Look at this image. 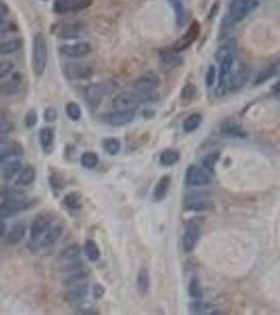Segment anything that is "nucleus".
<instances>
[{"label":"nucleus","mask_w":280,"mask_h":315,"mask_svg":"<svg viewBox=\"0 0 280 315\" xmlns=\"http://www.w3.org/2000/svg\"><path fill=\"white\" fill-rule=\"evenodd\" d=\"M61 235H62V228L60 226H54V227L50 226V228L42 236V239L40 240L38 245L41 248L52 246L60 239Z\"/></svg>","instance_id":"obj_22"},{"label":"nucleus","mask_w":280,"mask_h":315,"mask_svg":"<svg viewBox=\"0 0 280 315\" xmlns=\"http://www.w3.org/2000/svg\"><path fill=\"white\" fill-rule=\"evenodd\" d=\"M184 207L188 212H202L210 208V200L205 192L193 191L185 197Z\"/></svg>","instance_id":"obj_7"},{"label":"nucleus","mask_w":280,"mask_h":315,"mask_svg":"<svg viewBox=\"0 0 280 315\" xmlns=\"http://www.w3.org/2000/svg\"><path fill=\"white\" fill-rule=\"evenodd\" d=\"M13 128V123L7 118V115L0 110V138H3L5 135L11 133Z\"/></svg>","instance_id":"obj_43"},{"label":"nucleus","mask_w":280,"mask_h":315,"mask_svg":"<svg viewBox=\"0 0 280 315\" xmlns=\"http://www.w3.org/2000/svg\"><path fill=\"white\" fill-rule=\"evenodd\" d=\"M234 64V56L230 55L225 57L220 60V68H219V78H218V87L217 91H222L226 89V81L229 74L231 73Z\"/></svg>","instance_id":"obj_19"},{"label":"nucleus","mask_w":280,"mask_h":315,"mask_svg":"<svg viewBox=\"0 0 280 315\" xmlns=\"http://www.w3.org/2000/svg\"><path fill=\"white\" fill-rule=\"evenodd\" d=\"M28 207L29 202L27 199L21 195H14L13 197H9V199L3 203H0V218H11Z\"/></svg>","instance_id":"obj_3"},{"label":"nucleus","mask_w":280,"mask_h":315,"mask_svg":"<svg viewBox=\"0 0 280 315\" xmlns=\"http://www.w3.org/2000/svg\"><path fill=\"white\" fill-rule=\"evenodd\" d=\"M55 140L54 130L50 127H43L39 131V141L44 151L49 152L53 149Z\"/></svg>","instance_id":"obj_25"},{"label":"nucleus","mask_w":280,"mask_h":315,"mask_svg":"<svg viewBox=\"0 0 280 315\" xmlns=\"http://www.w3.org/2000/svg\"><path fill=\"white\" fill-rule=\"evenodd\" d=\"M235 49H236V46H235L234 42H230V43H227V44L221 45L217 49V51H216V59L218 61H220V60H222L227 56H230V55L234 56Z\"/></svg>","instance_id":"obj_42"},{"label":"nucleus","mask_w":280,"mask_h":315,"mask_svg":"<svg viewBox=\"0 0 280 315\" xmlns=\"http://www.w3.org/2000/svg\"><path fill=\"white\" fill-rule=\"evenodd\" d=\"M185 181L190 186H205L211 182V179L205 170L195 165H190L186 170Z\"/></svg>","instance_id":"obj_12"},{"label":"nucleus","mask_w":280,"mask_h":315,"mask_svg":"<svg viewBox=\"0 0 280 315\" xmlns=\"http://www.w3.org/2000/svg\"><path fill=\"white\" fill-rule=\"evenodd\" d=\"M196 93L197 90L196 87L192 84V83H188L184 86V89L182 90V94H181V99L182 101L186 102V103H190L194 100V98L196 97Z\"/></svg>","instance_id":"obj_45"},{"label":"nucleus","mask_w":280,"mask_h":315,"mask_svg":"<svg viewBox=\"0 0 280 315\" xmlns=\"http://www.w3.org/2000/svg\"><path fill=\"white\" fill-rule=\"evenodd\" d=\"M65 112H66L67 117L72 121H79L81 116H82V112H81L80 107L74 102H69V103L66 104Z\"/></svg>","instance_id":"obj_41"},{"label":"nucleus","mask_w":280,"mask_h":315,"mask_svg":"<svg viewBox=\"0 0 280 315\" xmlns=\"http://www.w3.org/2000/svg\"><path fill=\"white\" fill-rule=\"evenodd\" d=\"M6 232V224L3 220H0V236L4 235Z\"/></svg>","instance_id":"obj_55"},{"label":"nucleus","mask_w":280,"mask_h":315,"mask_svg":"<svg viewBox=\"0 0 280 315\" xmlns=\"http://www.w3.org/2000/svg\"><path fill=\"white\" fill-rule=\"evenodd\" d=\"M171 185V178L169 176L162 177L154 190V197L157 201H162L166 198Z\"/></svg>","instance_id":"obj_28"},{"label":"nucleus","mask_w":280,"mask_h":315,"mask_svg":"<svg viewBox=\"0 0 280 315\" xmlns=\"http://www.w3.org/2000/svg\"><path fill=\"white\" fill-rule=\"evenodd\" d=\"M36 180V169L33 166H27L20 170L15 185L18 187H28Z\"/></svg>","instance_id":"obj_21"},{"label":"nucleus","mask_w":280,"mask_h":315,"mask_svg":"<svg viewBox=\"0 0 280 315\" xmlns=\"http://www.w3.org/2000/svg\"><path fill=\"white\" fill-rule=\"evenodd\" d=\"M63 205L71 210H78L81 208V197L78 192H70L63 199Z\"/></svg>","instance_id":"obj_38"},{"label":"nucleus","mask_w":280,"mask_h":315,"mask_svg":"<svg viewBox=\"0 0 280 315\" xmlns=\"http://www.w3.org/2000/svg\"><path fill=\"white\" fill-rule=\"evenodd\" d=\"M94 0H55L54 11L59 14L77 12L87 9L92 5Z\"/></svg>","instance_id":"obj_9"},{"label":"nucleus","mask_w":280,"mask_h":315,"mask_svg":"<svg viewBox=\"0 0 280 315\" xmlns=\"http://www.w3.org/2000/svg\"><path fill=\"white\" fill-rule=\"evenodd\" d=\"M201 120H202L201 115L197 113L188 116L183 122V129L185 133L189 134V133H193V131H195L200 126Z\"/></svg>","instance_id":"obj_33"},{"label":"nucleus","mask_w":280,"mask_h":315,"mask_svg":"<svg viewBox=\"0 0 280 315\" xmlns=\"http://www.w3.org/2000/svg\"><path fill=\"white\" fill-rule=\"evenodd\" d=\"M81 165L86 169H94L99 163V156L97 153L92 151L84 152L81 155Z\"/></svg>","instance_id":"obj_39"},{"label":"nucleus","mask_w":280,"mask_h":315,"mask_svg":"<svg viewBox=\"0 0 280 315\" xmlns=\"http://www.w3.org/2000/svg\"><path fill=\"white\" fill-rule=\"evenodd\" d=\"M19 145H10L7 146L4 143L0 144V164L4 163L8 157L13 156V155H17V154H21L22 153V148L18 149Z\"/></svg>","instance_id":"obj_36"},{"label":"nucleus","mask_w":280,"mask_h":315,"mask_svg":"<svg viewBox=\"0 0 280 315\" xmlns=\"http://www.w3.org/2000/svg\"><path fill=\"white\" fill-rule=\"evenodd\" d=\"M85 278H86V273L85 272L76 271L71 275L66 277V279L63 282V284L65 286H76V285L81 284V282L84 281Z\"/></svg>","instance_id":"obj_47"},{"label":"nucleus","mask_w":280,"mask_h":315,"mask_svg":"<svg viewBox=\"0 0 280 315\" xmlns=\"http://www.w3.org/2000/svg\"><path fill=\"white\" fill-rule=\"evenodd\" d=\"M160 85V78L157 74L147 72L140 76L134 82L133 86L135 91L141 95H150L154 93Z\"/></svg>","instance_id":"obj_5"},{"label":"nucleus","mask_w":280,"mask_h":315,"mask_svg":"<svg viewBox=\"0 0 280 315\" xmlns=\"http://www.w3.org/2000/svg\"><path fill=\"white\" fill-rule=\"evenodd\" d=\"M104 292H105V289L102 287L101 285H95L94 287V297L95 299H101L102 296L104 295Z\"/></svg>","instance_id":"obj_53"},{"label":"nucleus","mask_w":280,"mask_h":315,"mask_svg":"<svg viewBox=\"0 0 280 315\" xmlns=\"http://www.w3.org/2000/svg\"><path fill=\"white\" fill-rule=\"evenodd\" d=\"M81 253V247L78 244H71L61 251V257L65 260H73Z\"/></svg>","instance_id":"obj_40"},{"label":"nucleus","mask_w":280,"mask_h":315,"mask_svg":"<svg viewBox=\"0 0 280 315\" xmlns=\"http://www.w3.org/2000/svg\"><path fill=\"white\" fill-rule=\"evenodd\" d=\"M219 131H220V134L222 136H226V137L235 138V137H244L245 136V133L242 131L241 127L233 121L223 122L219 127Z\"/></svg>","instance_id":"obj_26"},{"label":"nucleus","mask_w":280,"mask_h":315,"mask_svg":"<svg viewBox=\"0 0 280 315\" xmlns=\"http://www.w3.org/2000/svg\"><path fill=\"white\" fill-rule=\"evenodd\" d=\"M60 54L68 58H81L91 52V45L88 42L63 44L59 47Z\"/></svg>","instance_id":"obj_11"},{"label":"nucleus","mask_w":280,"mask_h":315,"mask_svg":"<svg viewBox=\"0 0 280 315\" xmlns=\"http://www.w3.org/2000/svg\"><path fill=\"white\" fill-rule=\"evenodd\" d=\"M218 9H219V3L216 2V3L212 6V8H211V10H210V13H209V15H208V19L214 18V16H215L216 13L218 12Z\"/></svg>","instance_id":"obj_54"},{"label":"nucleus","mask_w":280,"mask_h":315,"mask_svg":"<svg viewBox=\"0 0 280 315\" xmlns=\"http://www.w3.org/2000/svg\"><path fill=\"white\" fill-rule=\"evenodd\" d=\"M250 77V68L246 64H241L232 75L229 76L226 81V87L230 91L241 89Z\"/></svg>","instance_id":"obj_13"},{"label":"nucleus","mask_w":280,"mask_h":315,"mask_svg":"<svg viewBox=\"0 0 280 315\" xmlns=\"http://www.w3.org/2000/svg\"><path fill=\"white\" fill-rule=\"evenodd\" d=\"M22 162L20 160H13L9 163L6 164L5 168H4V171H3V174H4V178L5 180H11L13 179L17 173L20 172V170L22 169Z\"/></svg>","instance_id":"obj_35"},{"label":"nucleus","mask_w":280,"mask_h":315,"mask_svg":"<svg viewBox=\"0 0 280 315\" xmlns=\"http://www.w3.org/2000/svg\"><path fill=\"white\" fill-rule=\"evenodd\" d=\"M38 122V115L35 110H30L24 117V125L28 128L34 127Z\"/></svg>","instance_id":"obj_49"},{"label":"nucleus","mask_w":280,"mask_h":315,"mask_svg":"<svg viewBox=\"0 0 280 315\" xmlns=\"http://www.w3.org/2000/svg\"><path fill=\"white\" fill-rule=\"evenodd\" d=\"M145 100L146 95H141L137 92H124L115 97L113 100V107L116 110H136L143 102H145Z\"/></svg>","instance_id":"obj_2"},{"label":"nucleus","mask_w":280,"mask_h":315,"mask_svg":"<svg viewBox=\"0 0 280 315\" xmlns=\"http://www.w3.org/2000/svg\"><path fill=\"white\" fill-rule=\"evenodd\" d=\"M47 43L42 33H37L33 40L32 66L36 76H42L47 64Z\"/></svg>","instance_id":"obj_1"},{"label":"nucleus","mask_w":280,"mask_h":315,"mask_svg":"<svg viewBox=\"0 0 280 315\" xmlns=\"http://www.w3.org/2000/svg\"><path fill=\"white\" fill-rule=\"evenodd\" d=\"M278 62L272 64L271 66L267 67L266 69L259 72L255 78V80H254V85H260L265 82H267L268 80H270L271 78H273L277 73H278Z\"/></svg>","instance_id":"obj_32"},{"label":"nucleus","mask_w":280,"mask_h":315,"mask_svg":"<svg viewBox=\"0 0 280 315\" xmlns=\"http://www.w3.org/2000/svg\"><path fill=\"white\" fill-rule=\"evenodd\" d=\"M183 62L181 56L177 55V52L174 50H165L161 55V63L167 69H173L177 66H180Z\"/></svg>","instance_id":"obj_24"},{"label":"nucleus","mask_w":280,"mask_h":315,"mask_svg":"<svg viewBox=\"0 0 280 315\" xmlns=\"http://www.w3.org/2000/svg\"><path fill=\"white\" fill-rule=\"evenodd\" d=\"M84 30V24L82 22H73L60 26L57 35L62 39H71L81 35Z\"/></svg>","instance_id":"obj_18"},{"label":"nucleus","mask_w":280,"mask_h":315,"mask_svg":"<svg viewBox=\"0 0 280 315\" xmlns=\"http://www.w3.org/2000/svg\"><path fill=\"white\" fill-rule=\"evenodd\" d=\"M87 293H88V286L79 284L76 285L72 289H70V290H68L65 293L64 300L68 304H77L82 302L86 297Z\"/></svg>","instance_id":"obj_20"},{"label":"nucleus","mask_w":280,"mask_h":315,"mask_svg":"<svg viewBox=\"0 0 280 315\" xmlns=\"http://www.w3.org/2000/svg\"><path fill=\"white\" fill-rule=\"evenodd\" d=\"M105 96V87L100 84H90L85 91L86 102L92 108H97Z\"/></svg>","instance_id":"obj_16"},{"label":"nucleus","mask_w":280,"mask_h":315,"mask_svg":"<svg viewBox=\"0 0 280 315\" xmlns=\"http://www.w3.org/2000/svg\"><path fill=\"white\" fill-rule=\"evenodd\" d=\"M220 153L219 151H213L205 156V159L202 160V167L207 172H214L215 166L219 160Z\"/></svg>","instance_id":"obj_37"},{"label":"nucleus","mask_w":280,"mask_h":315,"mask_svg":"<svg viewBox=\"0 0 280 315\" xmlns=\"http://www.w3.org/2000/svg\"><path fill=\"white\" fill-rule=\"evenodd\" d=\"M21 81H22V78L20 74L14 73L11 76L10 80L0 83V95L5 96V97L16 95L20 90Z\"/></svg>","instance_id":"obj_17"},{"label":"nucleus","mask_w":280,"mask_h":315,"mask_svg":"<svg viewBox=\"0 0 280 315\" xmlns=\"http://www.w3.org/2000/svg\"><path fill=\"white\" fill-rule=\"evenodd\" d=\"M234 21L229 17V16H226L221 22V26H220V35L221 37H225L227 35H229L231 33L232 29H233V25H234Z\"/></svg>","instance_id":"obj_48"},{"label":"nucleus","mask_w":280,"mask_h":315,"mask_svg":"<svg viewBox=\"0 0 280 315\" xmlns=\"http://www.w3.org/2000/svg\"><path fill=\"white\" fill-rule=\"evenodd\" d=\"M64 75L71 80H82V79H88L92 76L94 71L90 66L78 63V62H70L66 63L63 67Z\"/></svg>","instance_id":"obj_10"},{"label":"nucleus","mask_w":280,"mask_h":315,"mask_svg":"<svg viewBox=\"0 0 280 315\" xmlns=\"http://www.w3.org/2000/svg\"><path fill=\"white\" fill-rule=\"evenodd\" d=\"M136 116V110H114L103 117V121L111 126H123L130 123Z\"/></svg>","instance_id":"obj_8"},{"label":"nucleus","mask_w":280,"mask_h":315,"mask_svg":"<svg viewBox=\"0 0 280 315\" xmlns=\"http://www.w3.org/2000/svg\"><path fill=\"white\" fill-rule=\"evenodd\" d=\"M14 69V63L10 60L0 61V79L9 76Z\"/></svg>","instance_id":"obj_50"},{"label":"nucleus","mask_w":280,"mask_h":315,"mask_svg":"<svg viewBox=\"0 0 280 315\" xmlns=\"http://www.w3.org/2000/svg\"><path fill=\"white\" fill-rule=\"evenodd\" d=\"M258 7V0H233L230 6V17L234 22L242 21L252 11Z\"/></svg>","instance_id":"obj_4"},{"label":"nucleus","mask_w":280,"mask_h":315,"mask_svg":"<svg viewBox=\"0 0 280 315\" xmlns=\"http://www.w3.org/2000/svg\"><path fill=\"white\" fill-rule=\"evenodd\" d=\"M84 252L90 261H98L101 257V250L97 243L92 240H87L84 245Z\"/></svg>","instance_id":"obj_34"},{"label":"nucleus","mask_w":280,"mask_h":315,"mask_svg":"<svg viewBox=\"0 0 280 315\" xmlns=\"http://www.w3.org/2000/svg\"><path fill=\"white\" fill-rule=\"evenodd\" d=\"M137 288L142 295H147L150 289V276L146 268H141L137 275Z\"/></svg>","instance_id":"obj_29"},{"label":"nucleus","mask_w":280,"mask_h":315,"mask_svg":"<svg viewBox=\"0 0 280 315\" xmlns=\"http://www.w3.org/2000/svg\"><path fill=\"white\" fill-rule=\"evenodd\" d=\"M50 228V223L44 217H38L31 225L30 239L33 244H38L45 232Z\"/></svg>","instance_id":"obj_15"},{"label":"nucleus","mask_w":280,"mask_h":315,"mask_svg":"<svg viewBox=\"0 0 280 315\" xmlns=\"http://www.w3.org/2000/svg\"><path fill=\"white\" fill-rule=\"evenodd\" d=\"M199 236H200L199 226L195 223L188 224L183 235V248L185 252L189 253L193 251L196 244L198 243Z\"/></svg>","instance_id":"obj_14"},{"label":"nucleus","mask_w":280,"mask_h":315,"mask_svg":"<svg viewBox=\"0 0 280 315\" xmlns=\"http://www.w3.org/2000/svg\"><path fill=\"white\" fill-rule=\"evenodd\" d=\"M215 79H216V69L213 65H211L206 74V84L208 87L213 86V84L215 83Z\"/></svg>","instance_id":"obj_51"},{"label":"nucleus","mask_w":280,"mask_h":315,"mask_svg":"<svg viewBox=\"0 0 280 315\" xmlns=\"http://www.w3.org/2000/svg\"><path fill=\"white\" fill-rule=\"evenodd\" d=\"M103 146H104V149L107 151V153H109L111 155L118 154L120 149H121V143L116 138L105 139L104 142H103Z\"/></svg>","instance_id":"obj_44"},{"label":"nucleus","mask_w":280,"mask_h":315,"mask_svg":"<svg viewBox=\"0 0 280 315\" xmlns=\"http://www.w3.org/2000/svg\"><path fill=\"white\" fill-rule=\"evenodd\" d=\"M25 234H27V226L23 223H17L9 231L7 240L10 244L16 245L24 239Z\"/></svg>","instance_id":"obj_27"},{"label":"nucleus","mask_w":280,"mask_h":315,"mask_svg":"<svg viewBox=\"0 0 280 315\" xmlns=\"http://www.w3.org/2000/svg\"><path fill=\"white\" fill-rule=\"evenodd\" d=\"M180 159H181V154H180L179 151L172 150V149H167V150H164L161 153L160 163L163 166L170 167V166H173V165L179 163Z\"/></svg>","instance_id":"obj_31"},{"label":"nucleus","mask_w":280,"mask_h":315,"mask_svg":"<svg viewBox=\"0 0 280 315\" xmlns=\"http://www.w3.org/2000/svg\"><path fill=\"white\" fill-rule=\"evenodd\" d=\"M175 15V23L177 28H183L187 22V10L181 0H169Z\"/></svg>","instance_id":"obj_23"},{"label":"nucleus","mask_w":280,"mask_h":315,"mask_svg":"<svg viewBox=\"0 0 280 315\" xmlns=\"http://www.w3.org/2000/svg\"><path fill=\"white\" fill-rule=\"evenodd\" d=\"M188 291L191 297L193 299H200L202 296V289L197 278H192L188 286Z\"/></svg>","instance_id":"obj_46"},{"label":"nucleus","mask_w":280,"mask_h":315,"mask_svg":"<svg viewBox=\"0 0 280 315\" xmlns=\"http://www.w3.org/2000/svg\"><path fill=\"white\" fill-rule=\"evenodd\" d=\"M22 48V40L19 38L10 39L0 43V55H11Z\"/></svg>","instance_id":"obj_30"},{"label":"nucleus","mask_w":280,"mask_h":315,"mask_svg":"<svg viewBox=\"0 0 280 315\" xmlns=\"http://www.w3.org/2000/svg\"><path fill=\"white\" fill-rule=\"evenodd\" d=\"M199 34H200V24L197 20H194L190 24L189 29L184 34V36L174 42L171 49L176 52L185 50L186 48L190 47L195 40H197V38L199 37Z\"/></svg>","instance_id":"obj_6"},{"label":"nucleus","mask_w":280,"mask_h":315,"mask_svg":"<svg viewBox=\"0 0 280 315\" xmlns=\"http://www.w3.org/2000/svg\"><path fill=\"white\" fill-rule=\"evenodd\" d=\"M43 117L46 122H54L58 118V112L55 108H47L44 111Z\"/></svg>","instance_id":"obj_52"}]
</instances>
